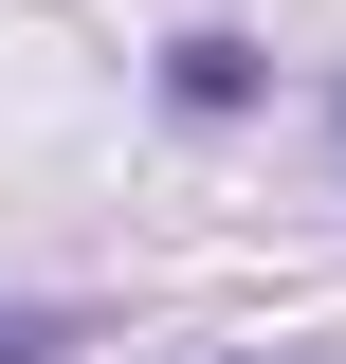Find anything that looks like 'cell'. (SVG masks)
Here are the masks:
<instances>
[{
    "instance_id": "obj_1",
    "label": "cell",
    "mask_w": 346,
    "mask_h": 364,
    "mask_svg": "<svg viewBox=\"0 0 346 364\" xmlns=\"http://www.w3.org/2000/svg\"><path fill=\"white\" fill-rule=\"evenodd\" d=\"M164 91H182V109H237V91H256V37H219V18H201V37L164 55Z\"/></svg>"
},
{
    "instance_id": "obj_2",
    "label": "cell",
    "mask_w": 346,
    "mask_h": 364,
    "mask_svg": "<svg viewBox=\"0 0 346 364\" xmlns=\"http://www.w3.org/2000/svg\"><path fill=\"white\" fill-rule=\"evenodd\" d=\"M91 346V310H0V364H73Z\"/></svg>"
},
{
    "instance_id": "obj_3",
    "label": "cell",
    "mask_w": 346,
    "mask_h": 364,
    "mask_svg": "<svg viewBox=\"0 0 346 364\" xmlns=\"http://www.w3.org/2000/svg\"><path fill=\"white\" fill-rule=\"evenodd\" d=\"M328 128H346V91H328Z\"/></svg>"
},
{
    "instance_id": "obj_4",
    "label": "cell",
    "mask_w": 346,
    "mask_h": 364,
    "mask_svg": "<svg viewBox=\"0 0 346 364\" xmlns=\"http://www.w3.org/2000/svg\"><path fill=\"white\" fill-rule=\"evenodd\" d=\"M256 364H273V346H256Z\"/></svg>"
}]
</instances>
